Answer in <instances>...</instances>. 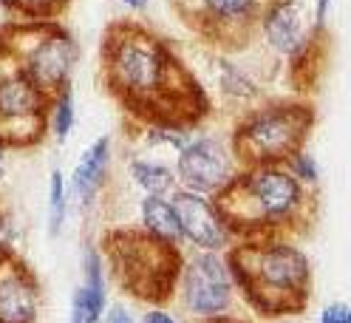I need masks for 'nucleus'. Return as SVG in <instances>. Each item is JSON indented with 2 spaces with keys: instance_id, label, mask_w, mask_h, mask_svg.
<instances>
[{
  "instance_id": "nucleus-1",
  "label": "nucleus",
  "mask_w": 351,
  "mask_h": 323,
  "mask_svg": "<svg viewBox=\"0 0 351 323\" xmlns=\"http://www.w3.org/2000/svg\"><path fill=\"white\" fill-rule=\"evenodd\" d=\"M102 74L111 94L134 117L187 128L207 117L210 102L167 43L136 23H114L102 40Z\"/></svg>"
},
{
  "instance_id": "nucleus-2",
  "label": "nucleus",
  "mask_w": 351,
  "mask_h": 323,
  "mask_svg": "<svg viewBox=\"0 0 351 323\" xmlns=\"http://www.w3.org/2000/svg\"><path fill=\"white\" fill-rule=\"evenodd\" d=\"M227 267L235 289L263 318L298 315L309 304V258L280 235H258L232 247Z\"/></svg>"
},
{
  "instance_id": "nucleus-3",
  "label": "nucleus",
  "mask_w": 351,
  "mask_h": 323,
  "mask_svg": "<svg viewBox=\"0 0 351 323\" xmlns=\"http://www.w3.org/2000/svg\"><path fill=\"white\" fill-rule=\"evenodd\" d=\"M213 204L221 213L232 239H258L298 227L306 219L309 196L289 167L252 165L235 174L224 190H218Z\"/></svg>"
},
{
  "instance_id": "nucleus-4",
  "label": "nucleus",
  "mask_w": 351,
  "mask_h": 323,
  "mask_svg": "<svg viewBox=\"0 0 351 323\" xmlns=\"http://www.w3.org/2000/svg\"><path fill=\"white\" fill-rule=\"evenodd\" d=\"M102 252L117 284L147 304H165L179 284V272L184 264L179 247L156 239L147 230L108 232Z\"/></svg>"
},
{
  "instance_id": "nucleus-5",
  "label": "nucleus",
  "mask_w": 351,
  "mask_h": 323,
  "mask_svg": "<svg viewBox=\"0 0 351 323\" xmlns=\"http://www.w3.org/2000/svg\"><path fill=\"white\" fill-rule=\"evenodd\" d=\"M312 128L309 105H272L247 117L232 136V156L244 167L283 165L303 147Z\"/></svg>"
},
{
  "instance_id": "nucleus-6",
  "label": "nucleus",
  "mask_w": 351,
  "mask_h": 323,
  "mask_svg": "<svg viewBox=\"0 0 351 323\" xmlns=\"http://www.w3.org/2000/svg\"><path fill=\"white\" fill-rule=\"evenodd\" d=\"M51 97L43 94L12 57V66L0 69V145L23 147L43 139L49 125Z\"/></svg>"
},
{
  "instance_id": "nucleus-7",
  "label": "nucleus",
  "mask_w": 351,
  "mask_h": 323,
  "mask_svg": "<svg viewBox=\"0 0 351 323\" xmlns=\"http://www.w3.org/2000/svg\"><path fill=\"white\" fill-rule=\"evenodd\" d=\"M26 34H29L26 49L20 54L9 51L3 43L0 46L20 62V69L29 74V80L43 94L54 99L62 88H69V77L77 62V46L51 20H32L26 26Z\"/></svg>"
},
{
  "instance_id": "nucleus-8",
  "label": "nucleus",
  "mask_w": 351,
  "mask_h": 323,
  "mask_svg": "<svg viewBox=\"0 0 351 323\" xmlns=\"http://www.w3.org/2000/svg\"><path fill=\"white\" fill-rule=\"evenodd\" d=\"M184 307L195 318H218L232 304L235 284L221 252H199L182 264L179 272Z\"/></svg>"
},
{
  "instance_id": "nucleus-9",
  "label": "nucleus",
  "mask_w": 351,
  "mask_h": 323,
  "mask_svg": "<svg viewBox=\"0 0 351 323\" xmlns=\"http://www.w3.org/2000/svg\"><path fill=\"white\" fill-rule=\"evenodd\" d=\"M235 176V156L232 150L213 136H190L179 147V162H176V182H182L184 190L215 196L224 190Z\"/></svg>"
},
{
  "instance_id": "nucleus-10",
  "label": "nucleus",
  "mask_w": 351,
  "mask_h": 323,
  "mask_svg": "<svg viewBox=\"0 0 351 323\" xmlns=\"http://www.w3.org/2000/svg\"><path fill=\"white\" fill-rule=\"evenodd\" d=\"M184 3V0H179ZM275 0H187L184 17L202 34L213 37L215 43H244L252 26L263 17Z\"/></svg>"
},
{
  "instance_id": "nucleus-11",
  "label": "nucleus",
  "mask_w": 351,
  "mask_h": 323,
  "mask_svg": "<svg viewBox=\"0 0 351 323\" xmlns=\"http://www.w3.org/2000/svg\"><path fill=\"white\" fill-rule=\"evenodd\" d=\"M170 202L176 207V215H179L182 239L193 244L195 250L221 252L232 241V232L227 230L221 213L215 210V204L207 196L179 187V190H173Z\"/></svg>"
},
{
  "instance_id": "nucleus-12",
  "label": "nucleus",
  "mask_w": 351,
  "mask_h": 323,
  "mask_svg": "<svg viewBox=\"0 0 351 323\" xmlns=\"http://www.w3.org/2000/svg\"><path fill=\"white\" fill-rule=\"evenodd\" d=\"M40 287L12 252L0 255V323H34Z\"/></svg>"
},
{
  "instance_id": "nucleus-13",
  "label": "nucleus",
  "mask_w": 351,
  "mask_h": 323,
  "mask_svg": "<svg viewBox=\"0 0 351 323\" xmlns=\"http://www.w3.org/2000/svg\"><path fill=\"white\" fill-rule=\"evenodd\" d=\"M267 43L278 54H298L306 49V20L298 0H275L261 17Z\"/></svg>"
},
{
  "instance_id": "nucleus-14",
  "label": "nucleus",
  "mask_w": 351,
  "mask_h": 323,
  "mask_svg": "<svg viewBox=\"0 0 351 323\" xmlns=\"http://www.w3.org/2000/svg\"><path fill=\"white\" fill-rule=\"evenodd\" d=\"M105 264L102 252L94 247L85 250L82 258V284L71 295V309H69V323H99L105 312Z\"/></svg>"
},
{
  "instance_id": "nucleus-15",
  "label": "nucleus",
  "mask_w": 351,
  "mask_h": 323,
  "mask_svg": "<svg viewBox=\"0 0 351 323\" xmlns=\"http://www.w3.org/2000/svg\"><path fill=\"white\" fill-rule=\"evenodd\" d=\"M108 162H111V139L99 136L77 162L71 184H69V193L80 202V207H91L97 202L108 176Z\"/></svg>"
},
{
  "instance_id": "nucleus-16",
  "label": "nucleus",
  "mask_w": 351,
  "mask_h": 323,
  "mask_svg": "<svg viewBox=\"0 0 351 323\" xmlns=\"http://www.w3.org/2000/svg\"><path fill=\"white\" fill-rule=\"evenodd\" d=\"M139 215H142V227L156 235V239L176 244L179 247L182 239V224H179V215H176V207L167 196H145L139 204Z\"/></svg>"
},
{
  "instance_id": "nucleus-17",
  "label": "nucleus",
  "mask_w": 351,
  "mask_h": 323,
  "mask_svg": "<svg viewBox=\"0 0 351 323\" xmlns=\"http://www.w3.org/2000/svg\"><path fill=\"white\" fill-rule=\"evenodd\" d=\"M130 179L145 190V196H167L170 190H176L173 170L150 159H136L130 165Z\"/></svg>"
},
{
  "instance_id": "nucleus-18",
  "label": "nucleus",
  "mask_w": 351,
  "mask_h": 323,
  "mask_svg": "<svg viewBox=\"0 0 351 323\" xmlns=\"http://www.w3.org/2000/svg\"><path fill=\"white\" fill-rule=\"evenodd\" d=\"M69 213V184H65L60 170H51L49 179V235H60Z\"/></svg>"
},
{
  "instance_id": "nucleus-19",
  "label": "nucleus",
  "mask_w": 351,
  "mask_h": 323,
  "mask_svg": "<svg viewBox=\"0 0 351 323\" xmlns=\"http://www.w3.org/2000/svg\"><path fill=\"white\" fill-rule=\"evenodd\" d=\"M74 97H71V88H62L54 99H51V108H49V125H51V131L60 142L69 139L71 134V128H74Z\"/></svg>"
},
{
  "instance_id": "nucleus-20",
  "label": "nucleus",
  "mask_w": 351,
  "mask_h": 323,
  "mask_svg": "<svg viewBox=\"0 0 351 323\" xmlns=\"http://www.w3.org/2000/svg\"><path fill=\"white\" fill-rule=\"evenodd\" d=\"M287 167H289V174L300 182V184H315L320 179V170H317V162L312 154H306V150H295V154L287 159Z\"/></svg>"
},
{
  "instance_id": "nucleus-21",
  "label": "nucleus",
  "mask_w": 351,
  "mask_h": 323,
  "mask_svg": "<svg viewBox=\"0 0 351 323\" xmlns=\"http://www.w3.org/2000/svg\"><path fill=\"white\" fill-rule=\"evenodd\" d=\"M69 0H20V9H23L32 20H54Z\"/></svg>"
},
{
  "instance_id": "nucleus-22",
  "label": "nucleus",
  "mask_w": 351,
  "mask_h": 323,
  "mask_svg": "<svg viewBox=\"0 0 351 323\" xmlns=\"http://www.w3.org/2000/svg\"><path fill=\"white\" fill-rule=\"evenodd\" d=\"M320 323H351V307L343 300H335L320 312Z\"/></svg>"
},
{
  "instance_id": "nucleus-23",
  "label": "nucleus",
  "mask_w": 351,
  "mask_h": 323,
  "mask_svg": "<svg viewBox=\"0 0 351 323\" xmlns=\"http://www.w3.org/2000/svg\"><path fill=\"white\" fill-rule=\"evenodd\" d=\"M99 323H134V318H130V312L125 307H111L108 312H102Z\"/></svg>"
},
{
  "instance_id": "nucleus-24",
  "label": "nucleus",
  "mask_w": 351,
  "mask_h": 323,
  "mask_svg": "<svg viewBox=\"0 0 351 323\" xmlns=\"http://www.w3.org/2000/svg\"><path fill=\"white\" fill-rule=\"evenodd\" d=\"M142 323H179V320H176L170 312H165V309H150V312H145L142 315Z\"/></svg>"
},
{
  "instance_id": "nucleus-25",
  "label": "nucleus",
  "mask_w": 351,
  "mask_h": 323,
  "mask_svg": "<svg viewBox=\"0 0 351 323\" xmlns=\"http://www.w3.org/2000/svg\"><path fill=\"white\" fill-rule=\"evenodd\" d=\"M328 3H332V0H317V12H315V26H317V29H323V23H326Z\"/></svg>"
},
{
  "instance_id": "nucleus-26",
  "label": "nucleus",
  "mask_w": 351,
  "mask_h": 323,
  "mask_svg": "<svg viewBox=\"0 0 351 323\" xmlns=\"http://www.w3.org/2000/svg\"><path fill=\"white\" fill-rule=\"evenodd\" d=\"M125 6H130V9H136V12H142L145 6H147V0H122Z\"/></svg>"
},
{
  "instance_id": "nucleus-27",
  "label": "nucleus",
  "mask_w": 351,
  "mask_h": 323,
  "mask_svg": "<svg viewBox=\"0 0 351 323\" xmlns=\"http://www.w3.org/2000/svg\"><path fill=\"white\" fill-rule=\"evenodd\" d=\"M3 174H6V147L0 145V179H3Z\"/></svg>"
}]
</instances>
